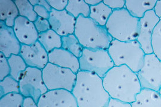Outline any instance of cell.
<instances>
[{"instance_id":"obj_1","label":"cell","mask_w":161,"mask_h":107,"mask_svg":"<svg viewBox=\"0 0 161 107\" xmlns=\"http://www.w3.org/2000/svg\"><path fill=\"white\" fill-rule=\"evenodd\" d=\"M103 84L110 98L130 104L142 90L137 73L125 65L112 68L103 78Z\"/></svg>"},{"instance_id":"obj_2","label":"cell","mask_w":161,"mask_h":107,"mask_svg":"<svg viewBox=\"0 0 161 107\" xmlns=\"http://www.w3.org/2000/svg\"><path fill=\"white\" fill-rule=\"evenodd\" d=\"M72 93L78 107H106L110 99L102 78L96 74L80 70L76 74Z\"/></svg>"},{"instance_id":"obj_3","label":"cell","mask_w":161,"mask_h":107,"mask_svg":"<svg viewBox=\"0 0 161 107\" xmlns=\"http://www.w3.org/2000/svg\"><path fill=\"white\" fill-rule=\"evenodd\" d=\"M74 34L84 48L108 50L113 40L105 26L83 16L76 19Z\"/></svg>"},{"instance_id":"obj_4","label":"cell","mask_w":161,"mask_h":107,"mask_svg":"<svg viewBox=\"0 0 161 107\" xmlns=\"http://www.w3.org/2000/svg\"><path fill=\"white\" fill-rule=\"evenodd\" d=\"M108 50L115 66L125 65L137 73L143 66L146 54L137 40L121 42L113 40Z\"/></svg>"},{"instance_id":"obj_5","label":"cell","mask_w":161,"mask_h":107,"mask_svg":"<svg viewBox=\"0 0 161 107\" xmlns=\"http://www.w3.org/2000/svg\"><path fill=\"white\" fill-rule=\"evenodd\" d=\"M113 40L128 42L137 40L140 19L134 17L125 8L114 10L105 26Z\"/></svg>"},{"instance_id":"obj_6","label":"cell","mask_w":161,"mask_h":107,"mask_svg":"<svg viewBox=\"0 0 161 107\" xmlns=\"http://www.w3.org/2000/svg\"><path fill=\"white\" fill-rule=\"evenodd\" d=\"M80 71L92 72L103 78L115 66L108 50L84 48L79 58Z\"/></svg>"},{"instance_id":"obj_7","label":"cell","mask_w":161,"mask_h":107,"mask_svg":"<svg viewBox=\"0 0 161 107\" xmlns=\"http://www.w3.org/2000/svg\"><path fill=\"white\" fill-rule=\"evenodd\" d=\"M42 72L48 90L64 89L72 92L76 82V74L71 70L48 62Z\"/></svg>"},{"instance_id":"obj_8","label":"cell","mask_w":161,"mask_h":107,"mask_svg":"<svg viewBox=\"0 0 161 107\" xmlns=\"http://www.w3.org/2000/svg\"><path fill=\"white\" fill-rule=\"evenodd\" d=\"M20 94L25 98H32L36 103L48 90L45 85L42 70L28 67L19 81Z\"/></svg>"},{"instance_id":"obj_9","label":"cell","mask_w":161,"mask_h":107,"mask_svg":"<svg viewBox=\"0 0 161 107\" xmlns=\"http://www.w3.org/2000/svg\"><path fill=\"white\" fill-rule=\"evenodd\" d=\"M142 89L159 92L161 87V61L152 53L146 54L144 64L137 73Z\"/></svg>"},{"instance_id":"obj_10","label":"cell","mask_w":161,"mask_h":107,"mask_svg":"<svg viewBox=\"0 0 161 107\" xmlns=\"http://www.w3.org/2000/svg\"><path fill=\"white\" fill-rule=\"evenodd\" d=\"M160 21L154 10L146 13L144 16L140 19L139 34L137 40L141 45L146 54L153 53L152 47V37L154 29Z\"/></svg>"},{"instance_id":"obj_11","label":"cell","mask_w":161,"mask_h":107,"mask_svg":"<svg viewBox=\"0 0 161 107\" xmlns=\"http://www.w3.org/2000/svg\"><path fill=\"white\" fill-rule=\"evenodd\" d=\"M38 107H78L72 93L64 89L48 90L41 96Z\"/></svg>"},{"instance_id":"obj_12","label":"cell","mask_w":161,"mask_h":107,"mask_svg":"<svg viewBox=\"0 0 161 107\" xmlns=\"http://www.w3.org/2000/svg\"><path fill=\"white\" fill-rule=\"evenodd\" d=\"M27 66L42 70L48 63V53L39 41L32 45H22L20 52Z\"/></svg>"},{"instance_id":"obj_13","label":"cell","mask_w":161,"mask_h":107,"mask_svg":"<svg viewBox=\"0 0 161 107\" xmlns=\"http://www.w3.org/2000/svg\"><path fill=\"white\" fill-rule=\"evenodd\" d=\"M48 21L52 30L60 36L74 34L76 19L66 10L58 11L52 9Z\"/></svg>"},{"instance_id":"obj_14","label":"cell","mask_w":161,"mask_h":107,"mask_svg":"<svg viewBox=\"0 0 161 107\" xmlns=\"http://www.w3.org/2000/svg\"><path fill=\"white\" fill-rule=\"evenodd\" d=\"M13 30L22 45H32L38 41L39 33L34 23L25 17L19 16L15 20Z\"/></svg>"},{"instance_id":"obj_15","label":"cell","mask_w":161,"mask_h":107,"mask_svg":"<svg viewBox=\"0 0 161 107\" xmlns=\"http://www.w3.org/2000/svg\"><path fill=\"white\" fill-rule=\"evenodd\" d=\"M22 44L17 40L13 28L0 21V52L7 58L12 55H19Z\"/></svg>"},{"instance_id":"obj_16","label":"cell","mask_w":161,"mask_h":107,"mask_svg":"<svg viewBox=\"0 0 161 107\" xmlns=\"http://www.w3.org/2000/svg\"><path fill=\"white\" fill-rule=\"evenodd\" d=\"M48 62L61 67L70 69L75 74L80 71L79 58L62 48L55 49L48 53Z\"/></svg>"},{"instance_id":"obj_17","label":"cell","mask_w":161,"mask_h":107,"mask_svg":"<svg viewBox=\"0 0 161 107\" xmlns=\"http://www.w3.org/2000/svg\"><path fill=\"white\" fill-rule=\"evenodd\" d=\"M132 107H161V96L159 92L142 89L131 104Z\"/></svg>"},{"instance_id":"obj_18","label":"cell","mask_w":161,"mask_h":107,"mask_svg":"<svg viewBox=\"0 0 161 107\" xmlns=\"http://www.w3.org/2000/svg\"><path fill=\"white\" fill-rule=\"evenodd\" d=\"M156 2V0H127L125 8L132 16L140 19L146 13L154 9Z\"/></svg>"},{"instance_id":"obj_19","label":"cell","mask_w":161,"mask_h":107,"mask_svg":"<svg viewBox=\"0 0 161 107\" xmlns=\"http://www.w3.org/2000/svg\"><path fill=\"white\" fill-rule=\"evenodd\" d=\"M19 16V11L14 1H0V21L4 23L7 26L13 28L15 20Z\"/></svg>"},{"instance_id":"obj_20","label":"cell","mask_w":161,"mask_h":107,"mask_svg":"<svg viewBox=\"0 0 161 107\" xmlns=\"http://www.w3.org/2000/svg\"><path fill=\"white\" fill-rule=\"evenodd\" d=\"M38 41L40 42L48 53L55 49L62 48V36L52 29L39 34Z\"/></svg>"},{"instance_id":"obj_21","label":"cell","mask_w":161,"mask_h":107,"mask_svg":"<svg viewBox=\"0 0 161 107\" xmlns=\"http://www.w3.org/2000/svg\"><path fill=\"white\" fill-rule=\"evenodd\" d=\"M113 10L102 1L97 5L90 7L89 17L102 26H105Z\"/></svg>"},{"instance_id":"obj_22","label":"cell","mask_w":161,"mask_h":107,"mask_svg":"<svg viewBox=\"0 0 161 107\" xmlns=\"http://www.w3.org/2000/svg\"><path fill=\"white\" fill-rule=\"evenodd\" d=\"M65 10L75 19L80 16L89 17L90 6H88L84 0H69Z\"/></svg>"},{"instance_id":"obj_23","label":"cell","mask_w":161,"mask_h":107,"mask_svg":"<svg viewBox=\"0 0 161 107\" xmlns=\"http://www.w3.org/2000/svg\"><path fill=\"white\" fill-rule=\"evenodd\" d=\"M8 62L10 67V76L19 81L22 74L28 66L20 55H12L8 58Z\"/></svg>"},{"instance_id":"obj_24","label":"cell","mask_w":161,"mask_h":107,"mask_svg":"<svg viewBox=\"0 0 161 107\" xmlns=\"http://www.w3.org/2000/svg\"><path fill=\"white\" fill-rule=\"evenodd\" d=\"M62 48L69 51L78 58H80L84 49L75 34H71L62 37Z\"/></svg>"},{"instance_id":"obj_25","label":"cell","mask_w":161,"mask_h":107,"mask_svg":"<svg viewBox=\"0 0 161 107\" xmlns=\"http://www.w3.org/2000/svg\"><path fill=\"white\" fill-rule=\"evenodd\" d=\"M14 1L17 6L19 16L34 22L38 18V16L35 12L34 6L30 1L28 0H15Z\"/></svg>"},{"instance_id":"obj_26","label":"cell","mask_w":161,"mask_h":107,"mask_svg":"<svg viewBox=\"0 0 161 107\" xmlns=\"http://www.w3.org/2000/svg\"><path fill=\"white\" fill-rule=\"evenodd\" d=\"M1 97L9 94L20 93L19 82L11 76H8L0 82Z\"/></svg>"},{"instance_id":"obj_27","label":"cell","mask_w":161,"mask_h":107,"mask_svg":"<svg viewBox=\"0 0 161 107\" xmlns=\"http://www.w3.org/2000/svg\"><path fill=\"white\" fill-rule=\"evenodd\" d=\"M24 98L20 93L7 94L1 97L0 107H23Z\"/></svg>"},{"instance_id":"obj_28","label":"cell","mask_w":161,"mask_h":107,"mask_svg":"<svg viewBox=\"0 0 161 107\" xmlns=\"http://www.w3.org/2000/svg\"><path fill=\"white\" fill-rule=\"evenodd\" d=\"M153 53L161 61V20L156 25L152 37Z\"/></svg>"},{"instance_id":"obj_29","label":"cell","mask_w":161,"mask_h":107,"mask_svg":"<svg viewBox=\"0 0 161 107\" xmlns=\"http://www.w3.org/2000/svg\"><path fill=\"white\" fill-rule=\"evenodd\" d=\"M0 70L1 81L10 74V67L8 62V58L2 53H0Z\"/></svg>"},{"instance_id":"obj_30","label":"cell","mask_w":161,"mask_h":107,"mask_svg":"<svg viewBox=\"0 0 161 107\" xmlns=\"http://www.w3.org/2000/svg\"><path fill=\"white\" fill-rule=\"evenodd\" d=\"M35 26L39 34L44 32L48 30L51 29V26L48 20L40 17H38L34 22Z\"/></svg>"},{"instance_id":"obj_31","label":"cell","mask_w":161,"mask_h":107,"mask_svg":"<svg viewBox=\"0 0 161 107\" xmlns=\"http://www.w3.org/2000/svg\"><path fill=\"white\" fill-rule=\"evenodd\" d=\"M104 3L110 7L113 11L118 10L125 8V0H104Z\"/></svg>"},{"instance_id":"obj_32","label":"cell","mask_w":161,"mask_h":107,"mask_svg":"<svg viewBox=\"0 0 161 107\" xmlns=\"http://www.w3.org/2000/svg\"><path fill=\"white\" fill-rule=\"evenodd\" d=\"M69 0H47L52 9L58 11H62L66 9Z\"/></svg>"},{"instance_id":"obj_33","label":"cell","mask_w":161,"mask_h":107,"mask_svg":"<svg viewBox=\"0 0 161 107\" xmlns=\"http://www.w3.org/2000/svg\"><path fill=\"white\" fill-rule=\"evenodd\" d=\"M34 11L37 14L38 17H40L45 19L48 20L50 17V12L47 9L46 7L40 5L34 6Z\"/></svg>"},{"instance_id":"obj_34","label":"cell","mask_w":161,"mask_h":107,"mask_svg":"<svg viewBox=\"0 0 161 107\" xmlns=\"http://www.w3.org/2000/svg\"><path fill=\"white\" fill-rule=\"evenodd\" d=\"M106 107H132V106L130 103H127L118 99L110 98Z\"/></svg>"},{"instance_id":"obj_35","label":"cell","mask_w":161,"mask_h":107,"mask_svg":"<svg viewBox=\"0 0 161 107\" xmlns=\"http://www.w3.org/2000/svg\"><path fill=\"white\" fill-rule=\"evenodd\" d=\"M29 1L33 6L40 5V6L46 7L50 12L52 11V8L49 5L47 1H46V0H30Z\"/></svg>"},{"instance_id":"obj_36","label":"cell","mask_w":161,"mask_h":107,"mask_svg":"<svg viewBox=\"0 0 161 107\" xmlns=\"http://www.w3.org/2000/svg\"><path fill=\"white\" fill-rule=\"evenodd\" d=\"M23 107H38V104L34 100L30 97L24 98Z\"/></svg>"},{"instance_id":"obj_37","label":"cell","mask_w":161,"mask_h":107,"mask_svg":"<svg viewBox=\"0 0 161 107\" xmlns=\"http://www.w3.org/2000/svg\"><path fill=\"white\" fill-rule=\"evenodd\" d=\"M153 10L155 11L156 16L161 20V0L157 1Z\"/></svg>"},{"instance_id":"obj_38","label":"cell","mask_w":161,"mask_h":107,"mask_svg":"<svg viewBox=\"0 0 161 107\" xmlns=\"http://www.w3.org/2000/svg\"><path fill=\"white\" fill-rule=\"evenodd\" d=\"M102 1H101V0H85V2L90 7L96 6L99 3H100Z\"/></svg>"},{"instance_id":"obj_39","label":"cell","mask_w":161,"mask_h":107,"mask_svg":"<svg viewBox=\"0 0 161 107\" xmlns=\"http://www.w3.org/2000/svg\"><path fill=\"white\" fill-rule=\"evenodd\" d=\"M159 94H160V95H161V89H160V90H159Z\"/></svg>"}]
</instances>
